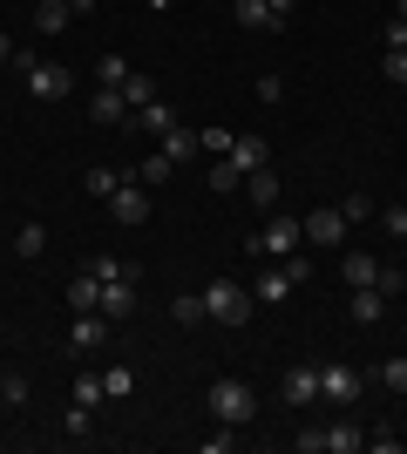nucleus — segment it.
Instances as JSON below:
<instances>
[{
	"label": "nucleus",
	"instance_id": "f257e3e1",
	"mask_svg": "<svg viewBox=\"0 0 407 454\" xmlns=\"http://www.w3.org/2000/svg\"><path fill=\"white\" fill-rule=\"evenodd\" d=\"M204 407H211L217 427H245V420H258V394L245 387V380H211V387H204Z\"/></svg>",
	"mask_w": 407,
	"mask_h": 454
},
{
	"label": "nucleus",
	"instance_id": "f03ea898",
	"mask_svg": "<svg viewBox=\"0 0 407 454\" xmlns=\"http://www.w3.org/2000/svg\"><path fill=\"white\" fill-rule=\"evenodd\" d=\"M252 285H238V278H211L204 285V325H245L252 319Z\"/></svg>",
	"mask_w": 407,
	"mask_h": 454
},
{
	"label": "nucleus",
	"instance_id": "7ed1b4c3",
	"mask_svg": "<svg viewBox=\"0 0 407 454\" xmlns=\"http://www.w3.org/2000/svg\"><path fill=\"white\" fill-rule=\"evenodd\" d=\"M299 245H306V224H299V217H265V224L245 238V251H252V258H271V265L292 258Z\"/></svg>",
	"mask_w": 407,
	"mask_h": 454
},
{
	"label": "nucleus",
	"instance_id": "20e7f679",
	"mask_svg": "<svg viewBox=\"0 0 407 454\" xmlns=\"http://www.w3.org/2000/svg\"><path fill=\"white\" fill-rule=\"evenodd\" d=\"M14 68H20V82H27V95H35V102H61V95L75 89V75H68L61 61H41V55H14Z\"/></svg>",
	"mask_w": 407,
	"mask_h": 454
},
{
	"label": "nucleus",
	"instance_id": "39448f33",
	"mask_svg": "<svg viewBox=\"0 0 407 454\" xmlns=\"http://www.w3.org/2000/svg\"><path fill=\"white\" fill-rule=\"evenodd\" d=\"M360 394H367V373L347 360H326L319 366V400H333V407H360Z\"/></svg>",
	"mask_w": 407,
	"mask_h": 454
},
{
	"label": "nucleus",
	"instance_id": "423d86ee",
	"mask_svg": "<svg viewBox=\"0 0 407 454\" xmlns=\"http://www.w3.org/2000/svg\"><path fill=\"white\" fill-rule=\"evenodd\" d=\"M102 204H109V224H129V231H136V224H150V184H143V176L116 184Z\"/></svg>",
	"mask_w": 407,
	"mask_h": 454
},
{
	"label": "nucleus",
	"instance_id": "0eeeda50",
	"mask_svg": "<svg viewBox=\"0 0 407 454\" xmlns=\"http://www.w3.org/2000/svg\"><path fill=\"white\" fill-rule=\"evenodd\" d=\"M299 224H306V238H312V245H319V251H340V245H347V210H340V204H326V210H312V217H299Z\"/></svg>",
	"mask_w": 407,
	"mask_h": 454
},
{
	"label": "nucleus",
	"instance_id": "6e6552de",
	"mask_svg": "<svg viewBox=\"0 0 407 454\" xmlns=\"http://www.w3.org/2000/svg\"><path fill=\"white\" fill-rule=\"evenodd\" d=\"M278 400H286V407H312V400H319V366H292V373L278 380Z\"/></svg>",
	"mask_w": 407,
	"mask_h": 454
},
{
	"label": "nucleus",
	"instance_id": "1a4fd4ad",
	"mask_svg": "<svg viewBox=\"0 0 407 454\" xmlns=\"http://www.w3.org/2000/svg\"><path fill=\"white\" fill-rule=\"evenodd\" d=\"M102 319L116 325V319H129L136 312V278H102V305H96Z\"/></svg>",
	"mask_w": 407,
	"mask_h": 454
},
{
	"label": "nucleus",
	"instance_id": "9d476101",
	"mask_svg": "<svg viewBox=\"0 0 407 454\" xmlns=\"http://www.w3.org/2000/svg\"><path fill=\"white\" fill-rule=\"evenodd\" d=\"M231 14H238L245 35H278V27H286V20L271 14V0H231Z\"/></svg>",
	"mask_w": 407,
	"mask_h": 454
},
{
	"label": "nucleus",
	"instance_id": "9b49d317",
	"mask_svg": "<svg viewBox=\"0 0 407 454\" xmlns=\"http://www.w3.org/2000/svg\"><path fill=\"white\" fill-rule=\"evenodd\" d=\"M102 340H109V319H102V312H75V325H68V346H75V353H96Z\"/></svg>",
	"mask_w": 407,
	"mask_h": 454
},
{
	"label": "nucleus",
	"instance_id": "f8f14e48",
	"mask_svg": "<svg viewBox=\"0 0 407 454\" xmlns=\"http://www.w3.org/2000/svg\"><path fill=\"white\" fill-rule=\"evenodd\" d=\"M156 150L170 156V163H191V156H204V150H197V129H191V122H176V129H163V136H156Z\"/></svg>",
	"mask_w": 407,
	"mask_h": 454
},
{
	"label": "nucleus",
	"instance_id": "ddd939ff",
	"mask_svg": "<svg viewBox=\"0 0 407 454\" xmlns=\"http://www.w3.org/2000/svg\"><path fill=\"white\" fill-rule=\"evenodd\" d=\"M319 448H326V454H360L367 434H360L353 420H333V427H319Z\"/></svg>",
	"mask_w": 407,
	"mask_h": 454
},
{
	"label": "nucleus",
	"instance_id": "4468645a",
	"mask_svg": "<svg viewBox=\"0 0 407 454\" xmlns=\"http://www.w3.org/2000/svg\"><path fill=\"white\" fill-rule=\"evenodd\" d=\"M292 285H299V278H292L286 265H271V271H258L252 299H258V305H278V299H292Z\"/></svg>",
	"mask_w": 407,
	"mask_h": 454
},
{
	"label": "nucleus",
	"instance_id": "2eb2a0df",
	"mask_svg": "<svg viewBox=\"0 0 407 454\" xmlns=\"http://www.w3.org/2000/svg\"><path fill=\"white\" fill-rule=\"evenodd\" d=\"M387 319V292H380V285H360V292H353V325H380Z\"/></svg>",
	"mask_w": 407,
	"mask_h": 454
},
{
	"label": "nucleus",
	"instance_id": "dca6fc26",
	"mask_svg": "<svg viewBox=\"0 0 407 454\" xmlns=\"http://www.w3.org/2000/svg\"><path fill=\"white\" fill-rule=\"evenodd\" d=\"M340 278H347L353 292H360V285H373V278H380V258H373V251H347V258H340Z\"/></svg>",
	"mask_w": 407,
	"mask_h": 454
},
{
	"label": "nucleus",
	"instance_id": "f3484780",
	"mask_svg": "<svg viewBox=\"0 0 407 454\" xmlns=\"http://www.w3.org/2000/svg\"><path fill=\"white\" fill-rule=\"evenodd\" d=\"M68 305H75V312H96V305H102V278H96L89 265L68 278Z\"/></svg>",
	"mask_w": 407,
	"mask_h": 454
},
{
	"label": "nucleus",
	"instance_id": "a211bd4d",
	"mask_svg": "<svg viewBox=\"0 0 407 454\" xmlns=\"http://www.w3.org/2000/svg\"><path fill=\"white\" fill-rule=\"evenodd\" d=\"M231 163H238V170H245V176H252V170H265V163H271L265 136H238V143H231Z\"/></svg>",
	"mask_w": 407,
	"mask_h": 454
},
{
	"label": "nucleus",
	"instance_id": "6ab92c4d",
	"mask_svg": "<svg viewBox=\"0 0 407 454\" xmlns=\"http://www.w3.org/2000/svg\"><path fill=\"white\" fill-rule=\"evenodd\" d=\"M245 197H252V210H271V204H278V176H271V163L245 176Z\"/></svg>",
	"mask_w": 407,
	"mask_h": 454
},
{
	"label": "nucleus",
	"instance_id": "aec40b11",
	"mask_svg": "<svg viewBox=\"0 0 407 454\" xmlns=\"http://www.w3.org/2000/svg\"><path fill=\"white\" fill-rule=\"evenodd\" d=\"M136 122H143V129H150V136H163V129H176V122H184V115H176L170 102H163V95H156V102H143V109H136Z\"/></svg>",
	"mask_w": 407,
	"mask_h": 454
},
{
	"label": "nucleus",
	"instance_id": "412c9836",
	"mask_svg": "<svg viewBox=\"0 0 407 454\" xmlns=\"http://www.w3.org/2000/svg\"><path fill=\"white\" fill-rule=\"evenodd\" d=\"M68 0H35V35H61V27H68Z\"/></svg>",
	"mask_w": 407,
	"mask_h": 454
},
{
	"label": "nucleus",
	"instance_id": "4be33fe9",
	"mask_svg": "<svg viewBox=\"0 0 407 454\" xmlns=\"http://www.w3.org/2000/svg\"><path fill=\"white\" fill-rule=\"evenodd\" d=\"M89 115H96V122H122V115H129L122 89H109V82H102V89H96V102H89Z\"/></svg>",
	"mask_w": 407,
	"mask_h": 454
},
{
	"label": "nucleus",
	"instance_id": "5701e85b",
	"mask_svg": "<svg viewBox=\"0 0 407 454\" xmlns=\"http://www.w3.org/2000/svg\"><path fill=\"white\" fill-rule=\"evenodd\" d=\"M129 176H136V170H109V163H96V170L82 176V184H89V197H96V204H102V197H109V190H116V184H129Z\"/></svg>",
	"mask_w": 407,
	"mask_h": 454
},
{
	"label": "nucleus",
	"instance_id": "b1692460",
	"mask_svg": "<svg viewBox=\"0 0 407 454\" xmlns=\"http://www.w3.org/2000/svg\"><path fill=\"white\" fill-rule=\"evenodd\" d=\"M89 271H96V278H136L143 265H129V258H116V251H96V258H89Z\"/></svg>",
	"mask_w": 407,
	"mask_h": 454
},
{
	"label": "nucleus",
	"instance_id": "393cba45",
	"mask_svg": "<svg viewBox=\"0 0 407 454\" xmlns=\"http://www.w3.org/2000/svg\"><path fill=\"white\" fill-rule=\"evenodd\" d=\"M122 102H129V115H136L143 102H156V82H150V75H136V68H129V75H122Z\"/></svg>",
	"mask_w": 407,
	"mask_h": 454
},
{
	"label": "nucleus",
	"instance_id": "a878e982",
	"mask_svg": "<svg viewBox=\"0 0 407 454\" xmlns=\"http://www.w3.org/2000/svg\"><path fill=\"white\" fill-rule=\"evenodd\" d=\"M170 319H184V325H204V292H176V299H170Z\"/></svg>",
	"mask_w": 407,
	"mask_h": 454
},
{
	"label": "nucleus",
	"instance_id": "bb28decb",
	"mask_svg": "<svg viewBox=\"0 0 407 454\" xmlns=\"http://www.w3.org/2000/svg\"><path fill=\"white\" fill-rule=\"evenodd\" d=\"M102 400H109V387H102V373H82V380H75V407H89V414H96Z\"/></svg>",
	"mask_w": 407,
	"mask_h": 454
},
{
	"label": "nucleus",
	"instance_id": "cd10ccee",
	"mask_svg": "<svg viewBox=\"0 0 407 454\" xmlns=\"http://www.w3.org/2000/svg\"><path fill=\"white\" fill-rule=\"evenodd\" d=\"M211 190H217V197H231V190H245V170H238L231 156H224V163H211Z\"/></svg>",
	"mask_w": 407,
	"mask_h": 454
},
{
	"label": "nucleus",
	"instance_id": "c85d7f7f",
	"mask_svg": "<svg viewBox=\"0 0 407 454\" xmlns=\"http://www.w3.org/2000/svg\"><path fill=\"white\" fill-rule=\"evenodd\" d=\"M367 380H380L387 394H407V353H394V360L380 366V373H367Z\"/></svg>",
	"mask_w": 407,
	"mask_h": 454
},
{
	"label": "nucleus",
	"instance_id": "c756f323",
	"mask_svg": "<svg viewBox=\"0 0 407 454\" xmlns=\"http://www.w3.org/2000/svg\"><path fill=\"white\" fill-rule=\"evenodd\" d=\"M170 170H176V163H170V156H163V150H150V156H143V163H136V176H143V184H150V190L163 184V176H170Z\"/></svg>",
	"mask_w": 407,
	"mask_h": 454
},
{
	"label": "nucleus",
	"instance_id": "7c9ffc66",
	"mask_svg": "<svg viewBox=\"0 0 407 454\" xmlns=\"http://www.w3.org/2000/svg\"><path fill=\"white\" fill-rule=\"evenodd\" d=\"M102 387H109V400H129L136 394V373H129V366H102Z\"/></svg>",
	"mask_w": 407,
	"mask_h": 454
},
{
	"label": "nucleus",
	"instance_id": "2f4dec72",
	"mask_svg": "<svg viewBox=\"0 0 407 454\" xmlns=\"http://www.w3.org/2000/svg\"><path fill=\"white\" fill-rule=\"evenodd\" d=\"M231 143H238L231 129H197V150L204 156H231Z\"/></svg>",
	"mask_w": 407,
	"mask_h": 454
},
{
	"label": "nucleus",
	"instance_id": "473e14b6",
	"mask_svg": "<svg viewBox=\"0 0 407 454\" xmlns=\"http://www.w3.org/2000/svg\"><path fill=\"white\" fill-rule=\"evenodd\" d=\"M14 251H20V258H41V251H48V231H41V224H20Z\"/></svg>",
	"mask_w": 407,
	"mask_h": 454
},
{
	"label": "nucleus",
	"instance_id": "72a5a7b5",
	"mask_svg": "<svg viewBox=\"0 0 407 454\" xmlns=\"http://www.w3.org/2000/svg\"><path fill=\"white\" fill-rule=\"evenodd\" d=\"M380 75H387L394 89H407V48H387V55H380Z\"/></svg>",
	"mask_w": 407,
	"mask_h": 454
},
{
	"label": "nucleus",
	"instance_id": "f704fd0d",
	"mask_svg": "<svg viewBox=\"0 0 407 454\" xmlns=\"http://www.w3.org/2000/svg\"><path fill=\"white\" fill-rule=\"evenodd\" d=\"M96 75L109 82V89H122V75H129V61H122V55H96Z\"/></svg>",
	"mask_w": 407,
	"mask_h": 454
},
{
	"label": "nucleus",
	"instance_id": "c9c22d12",
	"mask_svg": "<svg viewBox=\"0 0 407 454\" xmlns=\"http://www.w3.org/2000/svg\"><path fill=\"white\" fill-rule=\"evenodd\" d=\"M373 285H380V292H387V299H401V292H407V271H394L387 258H380V278H373Z\"/></svg>",
	"mask_w": 407,
	"mask_h": 454
},
{
	"label": "nucleus",
	"instance_id": "e433bc0d",
	"mask_svg": "<svg viewBox=\"0 0 407 454\" xmlns=\"http://www.w3.org/2000/svg\"><path fill=\"white\" fill-rule=\"evenodd\" d=\"M367 448H373V454H401V427H373Z\"/></svg>",
	"mask_w": 407,
	"mask_h": 454
},
{
	"label": "nucleus",
	"instance_id": "4c0bfd02",
	"mask_svg": "<svg viewBox=\"0 0 407 454\" xmlns=\"http://www.w3.org/2000/svg\"><path fill=\"white\" fill-rule=\"evenodd\" d=\"M380 231H387V238H407V204H387V210H380Z\"/></svg>",
	"mask_w": 407,
	"mask_h": 454
},
{
	"label": "nucleus",
	"instance_id": "58836bf2",
	"mask_svg": "<svg viewBox=\"0 0 407 454\" xmlns=\"http://www.w3.org/2000/svg\"><path fill=\"white\" fill-rule=\"evenodd\" d=\"M61 434H89V407H75V400H68V414H61Z\"/></svg>",
	"mask_w": 407,
	"mask_h": 454
},
{
	"label": "nucleus",
	"instance_id": "ea45409f",
	"mask_svg": "<svg viewBox=\"0 0 407 454\" xmlns=\"http://www.w3.org/2000/svg\"><path fill=\"white\" fill-rule=\"evenodd\" d=\"M0 400H7V407H27V380L7 373V380H0Z\"/></svg>",
	"mask_w": 407,
	"mask_h": 454
},
{
	"label": "nucleus",
	"instance_id": "a19ab883",
	"mask_svg": "<svg viewBox=\"0 0 407 454\" xmlns=\"http://www.w3.org/2000/svg\"><path fill=\"white\" fill-rule=\"evenodd\" d=\"M340 210H347V224H367V217H380V210H373L367 197H347V204H340Z\"/></svg>",
	"mask_w": 407,
	"mask_h": 454
},
{
	"label": "nucleus",
	"instance_id": "79ce46f5",
	"mask_svg": "<svg viewBox=\"0 0 407 454\" xmlns=\"http://www.w3.org/2000/svg\"><path fill=\"white\" fill-rule=\"evenodd\" d=\"M286 95V75H258V102H278Z\"/></svg>",
	"mask_w": 407,
	"mask_h": 454
},
{
	"label": "nucleus",
	"instance_id": "37998d69",
	"mask_svg": "<svg viewBox=\"0 0 407 454\" xmlns=\"http://www.w3.org/2000/svg\"><path fill=\"white\" fill-rule=\"evenodd\" d=\"M380 41H387V48H407V20H401V14H394V20H387V27H380Z\"/></svg>",
	"mask_w": 407,
	"mask_h": 454
},
{
	"label": "nucleus",
	"instance_id": "c03bdc74",
	"mask_svg": "<svg viewBox=\"0 0 407 454\" xmlns=\"http://www.w3.org/2000/svg\"><path fill=\"white\" fill-rule=\"evenodd\" d=\"M231 448H238L231 427H224V434H204V454H231Z\"/></svg>",
	"mask_w": 407,
	"mask_h": 454
},
{
	"label": "nucleus",
	"instance_id": "a18cd8bd",
	"mask_svg": "<svg viewBox=\"0 0 407 454\" xmlns=\"http://www.w3.org/2000/svg\"><path fill=\"white\" fill-rule=\"evenodd\" d=\"M271 14H278V20H292V14H299V0H271Z\"/></svg>",
	"mask_w": 407,
	"mask_h": 454
},
{
	"label": "nucleus",
	"instance_id": "49530a36",
	"mask_svg": "<svg viewBox=\"0 0 407 454\" xmlns=\"http://www.w3.org/2000/svg\"><path fill=\"white\" fill-rule=\"evenodd\" d=\"M20 55V48H14V41H7V35H0V61H14Z\"/></svg>",
	"mask_w": 407,
	"mask_h": 454
},
{
	"label": "nucleus",
	"instance_id": "de8ad7c7",
	"mask_svg": "<svg viewBox=\"0 0 407 454\" xmlns=\"http://www.w3.org/2000/svg\"><path fill=\"white\" fill-rule=\"evenodd\" d=\"M170 7H176V0H150V14H170Z\"/></svg>",
	"mask_w": 407,
	"mask_h": 454
},
{
	"label": "nucleus",
	"instance_id": "09e8293b",
	"mask_svg": "<svg viewBox=\"0 0 407 454\" xmlns=\"http://www.w3.org/2000/svg\"><path fill=\"white\" fill-rule=\"evenodd\" d=\"M394 14H401V20H407V0H401V7H394Z\"/></svg>",
	"mask_w": 407,
	"mask_h": 454
},
{
	"label": "nucleus",
	"instance_id": "8fccbe9b",
	"mask_svg": "<svg viewBox=\"0 0 407 454\" xmlns=\"http://www.w3.org/2000/svg\"><path fill=\"white\" fill-rule=\"evenodd\" d=\"M401 454H407V427H401Z\"/></svg>",
	"mask_w": 407,
	"mask_h": 454
},
{
	"label": "nucleus",
	"instance_id": "3c124183",
	"mask_svg": "<svg viewBox=\"0 0 407 454\" xmlns=\"http://www.w3.org/2000/svg\"><path fill=\"white\" fill-rule=\"evenodd\" d=\"M0 380H7V366H0Z\"/></svg>",
	"mask_w": 407,
	"mask_h": 454
},
{
	"label": "nucleus",
	"instance_id": "603ef678",
	"mask_svg": "<svg viewBox=\"0 0 407 454\" xmlns=\"http://www.w3.org/2000/svg\"><path fill=\"white\" fill-rule=\"evenodd\" d=\"M401 245H407V238H401Z\"/></svg>",
	"mask_w": 407,
	"mask_h": 454
}]
</instances>
